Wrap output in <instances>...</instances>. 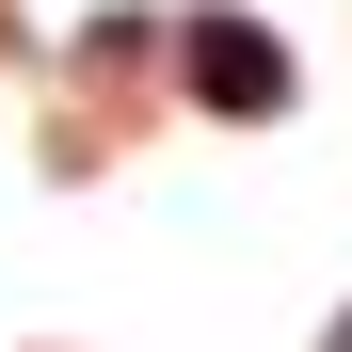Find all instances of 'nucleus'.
I'll return each mask as SVG.
<instances>
[{"instance_id": "nucleus-1", "label": "nucleus", "mask_w": 352, "mask_h": 352, "mask_svg": "<svg viewBox=\"0 0 352 352\" xmlns=\"http://www.w3.org/2000/svg\"><path fill=\"white\" fill-rule=\"evenodd\" d=\"M176 65H192L208 112H241V129H256V112H288V48H272L256 16H192V48H176Z\"/></svg>"}, {"instance_id": "nucleus-2", "label": "nucleus", "mask_w": 352, "mask_h": 352, "mask_svg": "<svg viewBox=\"0 0 352 352\" xmlns=\"http://www.w3.org/2000/svg\"><path fill=\"white\" fill-rule=\"evenodd\" d=\"M336 352H352V320H336Z\"/></svg>"}]
</instances>
